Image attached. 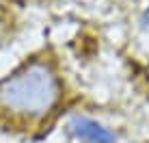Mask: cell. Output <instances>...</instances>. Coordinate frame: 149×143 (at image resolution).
Returning a JSON list of instances; mask_svg holds the SVG:
<instances>
[{"mask_svg":"<svg viewBox=\"0 0 149 143\" xmlns=\"http://www.w3.org/2000/svg\"><path fill=\"white\" fill-rule=\"evenodd\" d=\"M65 98L58 65L48 54H35L0 78V126L35 130L56 115Z\"/></svg>","mask_w":149,"mask_h":143,"instance_id":"cell-1","label":"cell"},{"mask_svg":"<svg viewBox=\"0 0 149 143\" xmlns=\"http://www.w3.org/2000/svg\"><path fill=\"white\" fill-rule=\"evenodd\" d=\"M4 28H7V20H4V13H2V7H0V37H2Z\"/></svg>","mask_w":149,"mask_h":143,"instance_id":"cell-3","label":"cell"},{"mask_svg":"<svg viewBox=\"0 0 149 143\" xmlns=\"http://www.w3.org/2000/svg\"><path fill=\"white\" fill-rule=\"evenodd\" d=\"M145 22L149 24V9H147V13H145Z\"/></svg>","mask_w":149,"mask_h":143,"instance_id":"cell-4","label":"cell"},{"mask_svg":"<svg viewBox=\"0 0 149 143\" xmlns=\"http://www.w3.org/2000/svg\"><path fill=\"white\" fill-rule=\"evenodd\" d=\"M69 137H74L80 143H115L117 137L108 126H104L102 121H95L91 117L76 115L69 119L67 124Z\"/></svg>","mask_w":149,"mask_h":143,"instance_id":"cell-2","label":"cell"}]
</instances>
